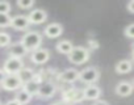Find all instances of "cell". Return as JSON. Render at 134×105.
I'll list each match as a JSON object with an SVG mask.
<instances>
[{
  "instance_id": "obj_1",
  "label": "cell",
  "mask_w": 134,
  "mask_h": 105,
  "mask_svg": "<svg viewBox=\"0 0 134 105\" xmlns=\"http://www.w3.org/2000/svg\"><path fill=\"white\" fill-rule=\"evenodd\" d=\"M23 46L26 49V51H34L37 49H40V45L42 43V36L38 32H28L23 36L21 41Z\"/></svg>"
},
{
  "instance_id": "obj_2",
  "label": "cell",
  "mask_w": 134,
  "mask_h": 105,
  "mask_svg": "<svg viewBox=\"0 0 134 105\" xmlns=\"http://www.w3.org/2000/svg\"><path fill=\"white\" fill-rule=\"evenodd\" d=\"M90 59V50L83 46H76L72 49V51L69 54V61L76 66L86 63Z\"/></svg>"
},
{
  "instance_id": "obj_3",
  "label": "cell",
  "mask_w": 134,
  "mask_h": 105,
  "mask_svg": "<svg viewBox=\"0 0 134 105\" xmlns=\"http://www.w3.org/2000/svg\"><path fill=\"white\" fill-rule=\"evenodd\" d=\"M24 68V62L21 58H15V57H9L5 59L3 70L4 72L9 74V75H17L21 70Z\"/></svg>"
},
{
  "instance_id": "obj_4",
  "label": "cell",
  "mask_w": 134,
  "mask_h": 105,
  "mask_svg": "<svg viewBox=\"0 0 134 105\" xmlns=\"http://www.w3.org/2000/svg\"><path fill=\"white\" fill-rule=\"evenodd\" d=\"M100 78V71L96 68V67H87L82 71H79V80L82 83H86V84H93L99 80Z\"/></svg>"
},
{
  "instance_id": "obj_5",
  "label": "cell",
  "mask_w": 134,
  "mask_h": 105,
  "mask_svg": "<svg viewBox=\"0 0 134 105\" xmlns=\"http://www.w3.org/2000/svg\"><path fill=\"white\" fill-rule=\"evenodd\" d=\"M23 85L21 80L19 79L17 75H9V74H5L2 80H0V87L7 89V91H17L20 89Z\"/></svg>"
},
{
  "instance_id": "obj_6",
  "label": "cell",
  "mask_w": 134,
  "mask_h": 105,
  "mask_svg": "<svg viewBox=\"0 0 134 105\" xmlns=\"http://www.w3.org/2000/svg\"><path fill=\"white\" fill-rule=\"evenodd\" d=\"M49 58H50V52L46 49H37L32 51V55H30V61L36 65H43L49 61Z\"/></svg>"
},
{
  "instance_id": "obj_7",
  "label": "cell",
  "mask_w": 134,
  "mask_h": 105,
  "mask_svg": "<svg viewBox=\"0 0 134 105\" xmlns=\"http://www.w3.org/2000/svg\"><path fill=\"white\" fill-rule=\"evenodd\" d=\"M55 84L51 81H42L40 84V89H38V96L42 98H50L55 95Z\"/></svg>"
},
{
  "instance_id": "obj_8",
  "label": "cell",
  "mask_w": 134,
  "mask_h": 105,
  "mask_svg": "<svg viewBox=\"0 0 134 105\" xmlns=\"http://www.w3.org/2000/svg\"><path fill=\"white\" fill-rule=\"evenodd\" d=\"M63 100L64 102L67 104H72V102H80L82 100H84V96H83V91H79V89H69L63 93Z\"/></svg>"
},
{
  "instance_id": "obj_9",
  "label": "cell",
  "mask_w": 134,
  "mask_h": 105,
  "mask_svg": "<svg viewBox=\"0 0 134 105\" xmlns=\"http://www.w3.org/2000/svg\"><path fill=\"white\" fill-rule=\"evenodd\" d=\"M46 19H47V13H46V11H43V9H33L30 13H29V16H28V20H29V22L30 24H34V25H38V24H43L45 21H46Z\"/></svg>"
},
{
  "instance_id": "obj_10",
  "label": "cell",
  "mask_w": 134,
  "mask_h": 105,
  "mask_svg": "<svg viewBox=\"0 0 134 105\" xmlns=\"http://www.w3.org/2000/svg\"><path fill=\"white\" fill-rule=\"evenodd\" d=\"M83 96L86 100H91V101H97L101 96V88L99 85L91 84L88 87H86V89L83 91Z\"/></svg>"
},
{
  "instance_id": "obj_11",
  "label": "cell",
  "mask_w": 134,
  "mask_h": 105,
  "mask_svg": "<svg viewBox=\"0 0 134 105\" xmlns=\"http://www.w3.org/2000/svg\"><path fill=\"white\" fill-rule=\"evenodd\" d=\"M43 33L49 38H57V37H59L63 33V26L60 24H58V22H51V24H49L45 28Z\"/></svg>"
},
{
  "instance_id": "obj_12",
  "label": "cell",
  "mask_w": 134,
  "mask_h": 105,
  "mask_svg": "<svg viewBox=\"0 0 134 105\" xmlns=\"http://www.w3.org/2000/svg\"><path fill=\"white\" fill-rule=\"evenodd\" d=\"M29 20L26 16H23V15H17L15 17H12L11 20V26L17 29V30H25L28 26H29Z\"/></svg>"
},
{
  "instance_id": "obj_13",
  "label": "cell",
  "mask_w": 134,
  "mask_h": 105,
  "mask_svg": "<svg viewBox=\"0 0 134 105\" xmlns=\"http://www.w3.org/2000/svg\"><path fill=\"white\" fill-rule=\"evenodd\" d=\"M133 91H134V85L130 81H120L116 85V93L118 96H122V97H126V96L131 95Z\"/></svg>"
},
{
  "instance_id": "obj_14",
  "label": "cell",
  "mask_w": 134,
  "mask_h": 105,
  "mask_svg": "<svg viewBox=\"0 0 134 105\" xmlns=\"http://www.w3.org/2000/svg\"><path fill=\"white\" fill-rule=\"evenodd\" d=\"M8 52H9V57H15V58H23L25 54H26V49L23 46L21 42H15L9 46L8 49Z\"/></svg>"
},
{
  "instance_id": "obj_15",
  "label": "cell",
  "mask_w": 134,
  "mask_h": 105,
  "mask_svg": "<svg viewBox=\"0 0 134 105\" xmlns=\"http://www.w3.org/2000/svg\"><path fill=\"white\" fill-rule=\"evenodd\" d=\"M59 79L64 83H74L75 80L79 79V71L75 68H67L60 74Z\"/></svg>"
},
{
  "instance_id": "obj_16",
  "label": "cell",
  "mask_w": 134,
  "mask_h": 105,
  "mask_svg": "<svg viewBox=\"0 0 134 105\" xmlns=\"http://www.w3.org/2000/svg\"><path fill=\"white\" fill-rule=\"evenodd\" d=\"M55 47H57V51H58V52L69 55L70 52L72 51V49H74V45H72L71 41H69V39H62V41H59V42L57 43Z\"/></svg>"
},
{
  "instance_id": "obj_17",
  "label": "cell",
  "mask_w": 134,
  "mask_h": 105,
  "mask_svg": "<svg viewBox=\"0 0 134 105\" xmlns=\"http://www.w3.org/2000/svg\"><path fill=\"white\" fill-rule=\"evenodd\" d=\"M133 70V62L129 59H122L116 65V72L117 74H127Z\"/></svg>"
},
{
  "instance_id": "obj_18",
  "label": "cell",
  "mask_w": 134,
  "mask_h": 105,
  "mask_svg": "<svg viewBox=\"0 0 134 105\" xmlns=\"http://www.w3.org/2000/svg\"><path fill=\"white\" fill-rule=\"evenodd\" d=\"M34 71L32 70V68H23L19 74H17V76H19V79L21 80V83H23V85L24 84H26V83H29V81H32L33 79H34Z\"/></svg>"
},
{
  "instance_id": "obj_19",
  "label": "cell",
  "mask_w": 134,
  "mask_h": 105,
  "mask_svg": "<svg viewBox=\"0 0 134 105\" xmlns=\"http://www.w3.org/2000/svg\"><path fill=\"white\" fill-rule=\"evenodd\" d=\"M23 89H25L30 96H34V95H38V89H40V84L37 83V81H34V80H32V81H29V83H26V84H24L23 85Z\"/></svg>"
},
{
  "instance_id": "obj_20",
  "label": "cell",
  "mask_w": 134,
  "mask_h": 105,
  "mask_svg": "<svg viewBox=\"0 0 134 105\" xmlns=\"http://www.w3.org/2000/svg\"><path fill=\"white\" fill-rule=\"evenodd\" d=\"M32 97H33V96H30L25 89L21 88V91H19V92L16 93V98H15V100H17L21 105H25V104H28V102L32 100Z\"/></svg>"
},
{
  "instance_id": "obj_21",
  "label": "cell",
  "mask_w": 134,
  "mask_h": 105,
  "mask_svg": "<svg viewBox=\"0 0 134 105\" xmlns=\"http://www.w3.org/2000/svg\"><path fill=\"white\" fill-rule=\"evenodd\" d=\"M11 45V36L7 32H0V47H7Z\"/></svg>"
},
{
  "instance_id": "obj_22",
  "label": "cell",
  "mask_w": 134,
  "mask_h": 105,
  "mask_svg": "<svg viewBox=\"0 0 134 105\" xmlns=\"http://www.w3.org/2000/svg\"><path fill=\"white\" fill-rule=\"evenodd\" d=\"M11 16L9 15H3L0 13V28H7L11 26Z\"/></svg>"
},
{
  "instance_id": "obj_23",
  "label": "cell",
  "mask_w": 134,
  "mask_h": 105,
  "mask_svg": "<svg viewBox=\"0 0 134 105\" xmlns=\"http://www.w3.org/2000/svg\"><path fill=\"white\" fill-rule=\"evenodd\" d=\"M17 5L21 9H29V8H32L34 5V2H33V0H19Z\"/></svg>"
},
{
  "instance_id": "obj_24",
  "label": "cell",
  "mask_w": 134,
  "mask_h": 105,
  "mask_svg": "<svg viewBox=\"0 0 134 105\" xmlns=\"http://www.w3.org/2000/svg\"><path fill=\"white\" fill-rule=\"evenodd\" d=\"M12 11V7L8 2H0V13L3 15H9V12Z\"/></svg>"
},
{
  "instance_id": "obj_25",
  "label": "cell",
  "mask_w": 134,
  "mask_h": 105,
  "mask_svg": "<svg viewBox=\"0 0 134 105\" xmlns=\"http://www.w3.org/2000/svg\"><path fill=\"white\" fill-rule=\"evenodd\" d=\"M124 33H125V36H126L127 38H134V24L127 25V26L125 28Z\"/></svg>"
},
{
  "instance_id": "obj_26",
  "label": "cell",
  "mask_w": 134,
  "mask_h": 105,
  "mask_svg": "<svg viewBox=\"0 0 134 105\" xmlns=\"http://www.w3.org/2000/svg\"><path fill=\"white\" fill-rule=\"evenodd\" d=\"M88 45H90V49H88L90 51H91V50H93V49H97V47H99L97 41H90V42H88Z\"/></svg>"
},
{
  "instance_id": "obj_27",
  "label": "cell",
  "mask_w": 134,
  "mask_h": 105,
  "mask_svg": "<svg viewBox=\"0 0 134 105\" xmlns=\"http://www.w3.org/2000/svg\"><path fill=\"white\" fill-rule=\"evenodd\" d=\"M126 7H127V11H129L130 13H134V0H131V2H129Z\"/></svg>"
},
{
  "instance_id": "obj_28",
  "label": "cell",
  "mask_w": 134,
  "mask_h": 105,
  "mask_svg": "<svg viewBox=\"0 0 134 105\" xmlns=\"http://www.w3.org/2000/svg\"><path fill=\"white\" fill-rule=\"evenodd\" d=\"M5 105H21L17 100H9V101H7L5 102Z\"/></svg>"
},
{
  "instance_id": "obj_29",
  "label": "cell",
  "mask_w": 134,
  "mask_h": 105,
  "mask_svg": "<svg viewBox=\"0 0 134 105\" xmlns=\"http://www.w3.org/2000/svg\"><path fill=\"white\" fill-rule=\"evenodd\" d=\"M93 105H109V104L107 101H104V100H97V101L93 102Z\"/></svg>"
},
{
  "instance_id": "obj_30",
  "label": "cell",
  "mask_w": 134,
  "mask_h": 105,
  "mask_svg": "<svg viewBox=\"0 0 134 105\" xmlns=\"http://www.w3.org/2000/svg\"><path fill=\"white\" fill-rule=\"evenodd\" d=\"M51 105H70V104H67V102H64V101H60V102H54V104H51Z\"/></svg>"
},
{
  "instance_id": "obj_31",
  "label": "cell",
  "mask_w": 134,
  "mask_h": 105,
  "mask_svg": "<svg viewBox=\"0 0 134 105\" xmlns=\"http://www.w3.org/2000/svg\"><path fill=\"white\" fill-rule=\"evenodd\" d=\"M131 58H133V62H134V47H133V51H131Z\"/></svg>"
},
{
  "instance_id": "obj_32",
  "label": "cell",
  "mask_w": 134,
  "mask_h": 105,
  "mask_svg": "<svg viewBox=\"0 0 134 105\" xmlns=\"http://www.w3.org/2000/svg\"><path fill=\"white\" fill-rule=\"evenodd\" d=\"M0 91H2V87H0Z\"/></svg>"
},
{
  "instance_id": "obj_33",
  "label": "cell",
  "mask_w": 134,
  "mask_h": 105,
  "mask_svg": "<svg viewBox=\"0 0 134 105\" xmlns=\"http://www.w3.org/2000/svg\"><path fill=\"white\" fill-rule=\"evenodd\" d=\"M133 85H134V81H133Z\"/></svg>"
}]
</instances>
